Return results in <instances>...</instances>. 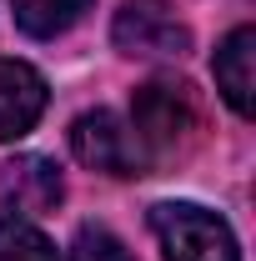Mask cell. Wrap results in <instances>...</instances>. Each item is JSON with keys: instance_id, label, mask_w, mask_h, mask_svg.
Listing matches in <instances>:
<instances>
[{"instance_id": "7a4b0ae2", "label": "cell", "mask_w": 256, "mask_h": 261, "mask_svg": "<svg viewBox=\"0 0 256 261\" xmlns=\"http://www.w3.org/2000/svg\"><path fill=\"white\" fill-rule=\"evenodd\" d=\"M151 231H156L166 261H241V246L216 211L191 206V201H161L151 206Z\"/></svg>"}, {"instance_id": "52a82bcc", "label": "cell", "mask_w": 256, "mask_h": 261, "mask_svg": "<svg viewBox=\"0 0 256 261\" xmlns=\"http://www.w3.org/2000/svg\"><path fill=\"white\" fill-rule=\"evenodd\" d=\"M216 91L226 96V106L236 116H251L256 111V31L251 25H236L216 50Z\"/></svg>"}, {"instance_id": "6da1fadb", "label": "cell", "mask_w": 256, "mask_h": 261, "mask_svg": "<svg viewBox=\"0 0 256 261\" xmlns=\"http://www.w3.org/2000/svg\"><path fill=\"white\" fill-rule=\"evenodd\" d=\"M131 136L141 146L146 166L171 161L191 146V136L201 130V111H196V96L186 81H146L136 100H131Z\"/></svg>"}, {"instance_id": "277c9868", "label": "cell", "mask_w": 256, "mask_h": 261, "mask_svg": "<svg viewBox=\"0 0 256 261\" xmlns=\"http://www.w3.org/2000/svg\"><path fill=\"white\" fill-rule=\"evenodd\" d=\"M70 151H75L81 166L106 171V176H141V171H151L146 156H141V146H136V136H131V126L116 111H86V116H75Z\"/></svg>"}, {"instance_id": "5b68a950", "label": "cell", "mask_w": 256, "mask_h": 261, "mask_svg": "<svg viewBox=\"0 0 256 261\" xmlns=\"http://www.w3.org/2000/svg\"><path fill=\"white\" fill-rule=\"evenodd\" d=\"M61 196H65L61 166L45 161V156H15V161L0 166V211H10L15 221L56 211Z\"/></svg>"}, {"instance_id": "3957f363", "label": "cell", "mask_w": 256, "mask_h": 261, "mask_svg": "<svg viewBox=\"0 0 256 261\" xmlns=\"http://www.w3.org/2000/svg\"><path fill=\"white\" fill-rule=\"evenodd\" d=\"M111 40H116V50L141 56V61H176L191 50V31L171 10V0H126L116 10Z\"/></svg>"}, {"instance_id": "9c48e42d", "label": "cell", "mask_w": 256, "mask_h": 261, "mask_svg": "<svg viewBox=\"0 0 256 261\" xmlns=\"http://www.w3.org/2000/svg\"><path fill=\"white\" fill-rule=\"evenodd\" d=\"M0 261H61V251H56L50 236L35 231L31 221L5 216V221H0Z\"/></svg>"}, {"instance_id": "30bf717a", "label": "cell", "mask_w": 256, "mask_h": 261, "mask_svg": "<svg viewBox=\"0 0 256 261\" xmlns=\"http://www.w3.org/2000/svg\"><path fill=\"white\" fill-rule=\"evenodd\" d=\"M70 261H136V256H131V251L111 236V231L86 226L81 236H75V246H70Z\"/></svg>"}, {"instance_id": "ba28073f", "label": "cell", "mask_w": 256, "mask_h": 261, "mask_svg": "<svg viewBox=\"0 0 256 261\" xmlns=\"http://www.w3.org/2000/svg\"><path fill=\"white\" fill-rule=\"evenodd\" d=\"M10 10H15V25L35 40H50V35L70 31L86 10H91V0H10Z\"/></svg>"}, {"instance_id": "8992f818", "label": "cell", "mask_w": 256, "mask_h": 261, "mask_svg": "<svg viewBox=\"0 0 256 261\" xmlns=\"http://www.w3.org/2000/svg\"><path fill=\"white\" fill-rule=\"evenodd\" d=\"M45 111V81L25 61L0 56V141H20Z\"/></svg>"}]
</instances>
